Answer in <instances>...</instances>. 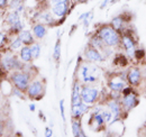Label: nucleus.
Returning <instances> with one entry per match:
<instances>
[{
	"mask_svg": "<svg viewBox=\"0 0 146 137\" xmlns=\"http://www.w3.org/2000/svg\"><path fill=\"white\" fill-rule=\"evenodd\" d=\"M111 26H112L116 31L121 29L123 26H124V19H123V17H121V16H117V17L113 18L112 21H111Z\"/></svg>",
	"mask_w": 146,
	"mask_h": 137,
	"instance_id": "nucleus-19",
	"label": "nucleus"
},
{
	"mask_svg": "<svg viewBox=\"0 0 146 137\" xmlns=\"http://www.w3.org/2000/svg\"><path fill=\"white\" fill-rule=\"evenodd\" d=\"M81 79L86 82V83H92L94 82L98 76H99V70L96 68V67H92V65H83L81 68Z\"/></svg>",
	"mask_w": 146,
	"mask_h": 137,
	"instance_id": "nucleus-2",
	"label": "nucleus"
},
{
	"mask_svg": "<svg viewBox=\"0 0 146 137\" xmlns=\"http://www.w3.org/2000/svg\"><path fill=\"white\" fill-rule=\"evenodd\" d=\"M19 38L21 39L23 44H25V45H32V44H34L33 35L31 34V32H28V31H23L19 34Z\"/></svg>",
	"mask_w": 146,
	"mask_h": 137,
	"instance_id": "nucleus-15",
	"label": "nucleus"
},
{
	"mask_svg": "<svg viewBox=\"0 0 146 137\" xmlns=\"http://www.w3.org/2000/svg\"><path fill=\"white\" fill-rule=\"evenodd\" d=\"M33 34L37 38H43L46 35V28L42 24H37L33 27Z\"/></svg>",
	"mask_w": 146,
	"mask_h": 137,
	"instance_id": "nucleus-16",
	"label": "nucleus"
},
{
	"mask_svg": "<svg viewBox=\"0 0 146 137\" xmlns=\"http://www.w3.org/2000/svg\"><path fill=\"white\" fill-rule=\"evenodd\" d=\"M46 136H52V130L50 129V128H46V134H45Z\"/></svg>",
	"mask_w": 146,
	"mask_h": 137,
	"instance_id": "nucleus-31",
	"label": "nucleus"
},
{
	"mask_svg": "<svg viewBox=\"0 0 146 137\" xmlns=\"http://www.w3.org/2000/svg\"><path fill=\"white\" fill-rule=\"evenodd\" d=\"M54 57L55 59H58L60 57V44H56V46H55Z\"/></svg>",
	"mask_w": 146,
	"mask_h": 137,
	"instance_id": "nucleus-27",
	"label": "nucleus"
},
{
	"mask_svg": "<svg viewBox=\"0 0 146 137\" xmlns=\"http://www.w3.org/2000/svg\"><path fill=\"white\" fill-rule=\"evenodd\" d=\"M31 51H32V55H33V59H37L40 54V47L38 44H32L31 46Z\"/></svg>",
	"mask_w": 146,
	"mask_h": 137,
	"instance_id": "nucleus-22",
	"label": "nucleus"
},
{
	"mask_svg": "<svg viewBox=\"0 0 146 137\" xmlns=\"http://www.w3.org/2000/svg\"><path fill=\"white\" fill-rule=\"evenodd\" d=\"M64 100H61V102H60V108H61V115H62V118L63 120H65V117H64Z\"/></svg>",
	"mask_w": 146,
	"mask_h": 137,
	"instance_id": "nucleus-26",
	"label": "nucleus"
},
{
	"mask_svg": "<svg viewBox=\"0 0 146 137\" xmlns=\"http://www.w3.org/2000/svg\"><path fill=\"white\" fill-rule=\"evenodd\" d=\"M2 63H3V67L7 68V70H11V68H14L15 67H17V60L13 55L5 56V59L2 60Z\"/></svg>",
	"mask_w": 146,
	"mask_h": 137,
	"instance_id": "nucleus-14",
	"label": "nucleus"
},
{
	"mask_svg": "<svg viewBox=\"0 0 146 137\" xmlns=\"http://www.w3.org/2000/svg\"><path fill=\"white\" fill-rule=\"evenodd\" d=\"M20 3H21V0H13L10 6L11 8H16V7H20Z\"/></svg>",
	"mask_w": 146,
	"mask_h": 137,
	"instance_id": "nucleus-25",
	"label": "nucleus"
},
{
	"mask_svg": "<svg viewBox=\"0 0 146 137\" xmlns=\"http://www.w3.org/2000/svg\"><path fill=\"white\" fill-rule=\"evenodd\" d=\"M86 57L91 62H102L104 57L96 47H88L86 50Z\"/></svg>",
	"mask_w": 146,
	"mask_h": 137,
	"instance_id": "nucleus-8",
	"label": "nucleus"
},
{
	"mask_svg": "<svg viewBox=\"0 0 146 137\" xmlns=\"http://www.w3.org/2000/svg\"><path fill=\"white\" fill-rule=\"evenodd\" d=\"M42 91H43V84L39 81H34L27 88V93L31 98H36L38 96H40Z\"/></svg>",
	"mask_w": 146,
	"mask_h": 137,
	"instance_id": "nucleus-6",
	"label": "nucleus"
},
{
	"mask_svg": "<svg viewBox=\"0 0 146 137\" xmlns=\"http://www.w3.org/2000/svg\"><path fill=\"white\" fill-rule=\"evenodd\" d=\"M21 44H23V42H21V39L20 38H16L14 42H13V44H11V49L13 50H17V49H19L20 46H21Z\"/></svg>",
	"mask_w": 146,
	"mask_h": 137,
	"instance_id": "nucleus-23",
	"label": "nucleus"
},
{
	"mask_svg": "<svg viewBox=\"0 0 146 137\" xmlns=\"http://www.w3.org/2000/svg\"><path fill=\"white\" fill-rule=\"evenodd\" d=\"M20 57L24 62H31V60L33 59V55H32V51H31V47L28 46H24L20 51Z\"/></svg>",
	"mask_w": 146,
	"mask_h": 137,
	"instance_id": "nucleus-17",
	"label": "nucleus"
},
{
	"mask_svg": "<svg viewBox=\"0 0 146 137\" xmlns=\"http://www.w3.org/2000/svg\"><path fill=\"white\" fill-rule=\"evenodd\" d=\"M145 79H146V68H145Z\"/></svg>",
	"mask_w": 146,
	"mask_h": 137,
	"instance_id": "nucleus-34",
	"label": "nucleus"
},
{
	"mask_svg": "<svg viewBox=\"0 0 146 137\" xmlns=\"http://www.w3.org/2000/svg\"><path fill=\"white\" fill-rule=\"evenodd\" d=\"M68 6L69 3H64V2L55 3V5H52V11L56 17H63L68 11Z\"/></svg>",
	"mask_w": 146,
	"mask_h": 137,
	"instance_id": "nucleus-10",
	"label": "nucleus"
},
{
	"mask_svg": "<svg viewBox=\"0 0 146 137\" xmlns=\"http://www.w3.org/2000/svg\"><path fill=\"white\" fill-rule=\"evenodd\" d=\"M127 79H128V82L131 86H137L141 82V79H142L141 71L137 68H131L129 70V72H128Z\"/></svg>",
	"mask_w": 146,
	"mask_h": 137,
	"instance_id": "nucleus-7",
	"label": "nucleus"
},
{
	"mask_svg": "<svg viewBox=\"0 0 146 137\" xmlns=\"http://www.w3.org/2000/svg\"><path fill=\"white\" fill-rule=\"evenodd\" d=\"M108 107H109V110L111 111V114L113 115L115 118H117L120 115V106L116 101H110L108 103Z\"/></svg>",
	"mask_w": 146,
	"mask_h": 137,
	"instance_id": "nucleus-18",
	"label": "nucleus"
},
{
	"mask_svg": "<svg viewBox=\"0 0 146 137\" xmlns=\"http://www.w3.org/2000/svg\"><path fill=\"white\" fill-rule=\"evenodd\" d=\"M124 98H123V107L129 111L133 108H135L138 103V99L137 96L131 92V89H124Z\"/></svg>",
	"mask_w": 146,
	"mask_h": 137,
	"instance_id": "nucleus-3",
	"label": "nucleus"
},
{
	"mask_svg": "<svg viewBox=\"0 0 146 137\" xmlns=\"http://www.w3.org/2000/svg\"><path fill=\"white\" fill-rule=\"evenodd\" d=\"M8 23L10 24V26L14 31H19L21 28V23H20V19H19L17 13H11L8 16Z\"/></svg>",
	"mask_w": 146,
	"mask_h": 137,
	"instance_id": "nucleus-12",
	"label": "nucleus"
},
{
	"mask_svg": "<svg viewBox=\"0 0 146 137\" xmlns=\"http://www.w3.org/2000/svg\"><path fill=\"white\" fill-rule=\"evenodd\" d=\"M87 110H88V106L83 101H81L80 103H76V104H72V116L75 118L82 116L84 112H87Z\"/></svg>",
	"mask_w": 146,
	"mask_h": 137,
	"instance_id": "nucleus-11",
	"label": "nucleus"
},
{
	"mask_svg": "<svg viewBox=\"0 0 146 137\" xmlns=\"http://www.w3.org/2000/svg\"><path fill=\"white\" fill-rule=\"evenodd\" d=\"M108 1H109V0H105V1H104V2H102V5H101V7H102V8H104V7H105V6H106V5H107V3H108Z\"/></svg>",
	"mask_w": 146,
	"mask_h": 137,
	"instance_id": "nucleus-32",
	"label": "nucleus"
},
{
	"mask_svg": "<svg viewBox=\"0 0 146 137\" xmlns=\"http://www.w3.org/2000/svg\"><path fill=\"white\" fill-rule=\"evenodd\" d=\"M109 88L113 91H123L125 89V82L121 79H113L109 82Z\"/></svg>",
	"mask_w": 146,
	"mask_h": 137,
	"instance_id": "nucleus-13",
	"label": "nucleus"
},
{
	"mask_svg": "<svg viewBox=\"0 0 146 137\" xmlns=\"http://www.w3.org/2000/svg\"><path fill=\"white\" fill-rule=\"evenodd\" d=\"M7 5V0H0V8H3Z\"/></svg>",
	"mask_w": 146,
	"mask_h": 137,
	"instance_id": "nucleus-30",
	"label": "nucleus"
},
{
	"mask_svg": "<svg viewBox=\"0 0 146 137\" xmlns=\"http://www.w3.org/2000/svg\"><path fill=\"white\" fill-rule=\"evenodd\" d=\"M11 80L19 90H26L29 86V76L24 72H15L11 75Z\"/></svg>",
	"mask_w": 146,
	"mask_h": 137,
	"instance_id": "nucleus-4",
	"label": "nucleus"
},
{
	"mask_svg": "<svg viewBox=\"0 0 146 137\" xmlns=\"http://www.w3.org/2000/svg\"><path fill=\"white\" fill-rule=\"evenodd\" d=\"M5 38H6V37H5V34H3V33H0V46H1L2 43L5 42Z\"/></svg>",
	"mask_w": 146,
	"mask_h": 137,
	"instance_id": "nucleus-29",
	"label": "nucleus"
},
{
	"mask_svg": "<svg viewBox=\"0 0 146 137\" xmlns=\"http://www.w3.org/2000/svg\"><path fill=\"white\" fill-rule=\"evenodd\" d=\"M98 36L101 38V41L104 42L105 45L113 47L117 46L120 42V37L117 33V31L112 27V26H104L100 28Z\"/></svg>",
	"mask_w": 146,
	"mask_h": 137,
	"instance_id": "nucleus-1",
	"label": "nucleus"
},
{
	"mask_svg": "<svg viewBox=\"0 0 146 137\" xmlns=\"http://www.w3.org/2000/svg\"><path fill=\"white\" fill-rule=\"evenodd\" d=\"M82 101L81 99V93L79 92V86L75 84L74 89H73V94H72V104H76V103H80Z\"/></svg>",
	"mask_w": 146,
	"mask_h": 137,
	"instance_id": "nucleus-20",
	"label": "nucleus"
},
{
	"mask_svg": "<svg viewBox=\"0 0 146 137\" xmlns=\"http://www.w3.org/2000/svg\"><path fill=\"white\" fill-rule=\"evenodd\" d=\"M34 109H35V107H34V104H32L31 106V110H34Z\"/></svg>",
	"mask_w": 146,
	"mask_h": 137,
	"instance_id": "nucleus-33",
	"label": "nucleus"
},
{
	"mask_svg": "<svg viewBox=\"0 0 146 137\" xmlns=\"http://www.w3.org/2000/svg\"><path fill=\"white\" fill-rule=\"evenodd\" d=\"M98 96H99V91H98V89H96L93 86H84L81 91V99L87 104L94 102L97 100Z\"/></svg>",
	"mask_w": 146,
	"mask_h": 137,
	"instance_id": "nucleus-5",
	"label": "nucleus"
},
{
	"mask_svg": "<svg viewBox=\"0 0 146 137\" xmlns=\"http://www.w3.org/2000/svg\"><path fill=\"white\" fill-rule=\"evenodd\" d=\"M123 44H124V47L127 52L128 55H134L135 54V43H134V39L131 38V36L129 35H124L123 36Z\"/></svg>",
	"mask_w": 146,
	"mask_h": 137,
	"instance_id": "nucleus-9",
	"label": "nucleus"
},
{
	"mask_svg": "<svg viewBox=\"0 0 146 137\" xmlns=\"http://www.w3.org/2000/svg\"><path fill=\"white\" fill-rule=\"evenodd\" d=\"M42 19H44V21H45V23H48V24L53 23L52 15H50V14H44V15L42 16Z\"/></svg>",
	"mask_w": 146,
	"mask_h": 137,
	"instance_id": "nucleus-24",
	"label": "nucleus"
},
{
	"mask_svg": "<svg viewBox=\"0 0 146 137\" xmlns=\"http://www.w3.org/2000/svg\"><path fill=\"white\" fill-rule=\"evenodd\" d=\"M52 5L55 3H60V2H64V3H69V0H50Z\"/></svg>",
	"mask_w": 146,
	"mask_h": 137,
	"instance_id": "nucleus-28",
	"label": "nucleus"
},
{
	"mask_svg": "<svg viewBox=\"0 0 146 137\" xmlns=\"http://www.w3.org/2000/svg\"><path fill=\"white\" fill-rule=\"evenodd\" d=\"M72 130L74 136H84V134H82V129L80 127V122L79 121H73L72 124Z\"/></svg>",
	"mask_w": 146,
	"mask_h": 137,
	"instance_id": "nucleus-21",
	"label": "nucleus"
}]
</instances>
